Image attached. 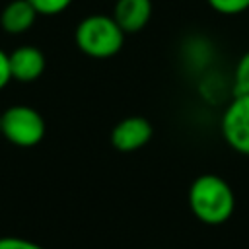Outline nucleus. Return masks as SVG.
Here are the masks:
<instances>
[{
  "mask_svg": "<svg viewBox=\"0 0 249 249\" xmlns=\"http://www.w3.org/2000/svg\"><path fill=\"white\" fill-rule=\"evenodd\" d=\"M231 89H233V95H249V51L239 56L233 68Z\"/></svg>",
  "mask_w": 249,
  "mask_h": 249,
  "instance_id": "9",
  "label": "nucleus"
},
{
  "mask_svg": "<svg viewBox=\"0 0 249 249\" xmlns=\"http://www.w3.org/2000/svg\"><path fill=\"white\" fill-rule=\"evenodd\" d=\"M45 119L29 105H12L2 113L0 134L18 148H33L45 136Z\"/></svg>",
  "mask_w": 249,
  "mask_h": 249,
  "instance_id": "3",
  "label": "nucleus"
},
{
  "mask_svg": "<svg viewBox=\"0 0 249 249\" xmlns=\"http://www.w3.org/2000/svg\"><path fill=\"white\" fill-rule=\"evenodd\" d=\"M0 123H2V113H0Z\"/></svg>",
  "mask_w": 249,
  "mask_h": 249,
  "instance_id": "14",
  "label": "nucleus"
},
{
  "mask_svg": "<svg viewBox=\"0 0 249 249\" xmlns=\"http://www.w3.org/2000/svg\"><path fill=\"white\" fill-rule=\"evenodd\" d=\"M45 66L47 60L43 51L33 45H21L10 53V72H12V80L16 82L29 84L39 80L41 74L45 72Z\"/></svg>",
  "mask_w": 249,
  "mask_h": 249,
  "instance_id": "6",
  "label": "nucleus"
},
{
  "mask_svg": "<svg viewBox=\"0 0 249 249\" xmlns=\"http://www.w3.org/2000/svg\"><path fill=\"white\" fill-rule=\"evenodd\" d=\"M113 18L124 35L138 33L148 25L152 18V0H117Z\"/></svg>",
  "mask_w": 249,
  "mask_h": 249,
  "instance_id": "7",
  "label": "nucleus"
},
{
  "mask_svg": "<svg viewBox=\"0 0 249 249\" xmlns=\"http://www.w3.org/2000/svg\"><path fill=\"white\" fill-rule=\"evenodd\" d=\"M27 2L37 10L39 16H56L72 4V0H27Z\"/></svg>",
  "mask_w": 249,
  "mask_h": 249,
  "instance_id": "11",
  "label": "nucleus"
},
{
  "mask_svg": "<svg viewBox=\"0 0 249 249\" xmlns=\"http://www.w3.org/2000/svg\"><path fill=\"white\" fill-rule=\"evenodd\" d=\"M12 82V72H10V54L0 49V89H4Z\"/></svg>",
  "mask_w": 249,
  "mask_h": 249,
  "instance_id": "13",
  "label": "nucleus"
},
{
  "mask_svg": "<svg viewBox=\"0 0 249 249\" xmlns=\"http://www.w3.org/2000/svg\"><path fill=\"white\" fill-rule=\"evenodd\" d=\"M0 249H45V247L25 237L6 235V237H0Z\"/></svg>",
  "mask_w": 249,
  "mask_h": 249,
  "instance_id": "12",
  "label": "nucleus"
},
{
  "mask_svg": "<svg viewBox=\"0 0 249 249\" xmlns=\"http://www.w3.org/2000/svg\"><path fill=\"white\" fill-rule=\"evenodd\" d=\"M154 130L148 119L144 117H126L121 119L111 130V144L119 152H136L146 146Z\"/></svg>",
  "mask_w": 249,
  "mask_h": 249,
  "instance_id": "5",
  "label": "nucleus"
},
{
  "mask_svg": "<svg viewBox=\"0 0 249 249\" xmlns=\"http://www.w3.org/2000/svg\"><path fill=\"white\" fill-rule=\"evenodd\" d=\"M208 6L224 16H237L249 10V0H206Z\"/></svg>",
  "mask_w": 249,
  "mask_h": 249,
  "instance_id": "10",
  "label": "nucleus"
},
{
  "mask_svg": "<svg viewBox=\"0 0 249 249\" xmlns=\"http://www.w3.org/2000/svg\"><path fill=\"white\" fill-rule=\"evenodd\" d=\"M37 16V10L27 0H12L0 12V27L10 35H21L33 27Z\"/></svg>",
  "mask_w": 249,
  "mask_h": 249,
  "instance_id": "8",
  "label": "nucleus"
},
{
  "mask_svg": "<svg viewBox=\"0 0 249 249\" xmlns=\"http://www.w3.org/2000/svg\"><path fill=\"white\" fill-rule=\"evenodd\" d=\"M220 132L233 152L249 156V95L231 97L222 113Z\"/></svg>",
  "mask_w": 249,
  "mask_h": 249,
  "instance_id": "4",
  "label": "nucleus"
},
{
  "mask_svg": "<svg viewBox=\"0 0 249 249\" xmlns=\"http://www.w3.org/2000/svg\"><path fill=\"white\" fill-rule=\"evenodd\" d=\"M74 41L76 47L91 58H111L123 49L124 31L113 16L91 14L76 25Z\"/></svg>",
  "mask_w": 249,
  "mask_h": 249,
  "instance_id": "2",
  "label": "nucleus"
},
{
  "mask_svg": "<svg viewBox=\"0 0 249 249\" xmlns=\"http://www.w3.org/2000/svg\"><path fill=\"white\" fill-rule=\"evenodd\" d=\"M191 212L208 226L224 224L235 210V195L226 179L214 173L198 175L189 187Z\"/></svg>",
  "mask_w": 249,
  "mask_h": 249,
  "instance_id": "1",
  "label": "nucleus"
}]
</instances>
